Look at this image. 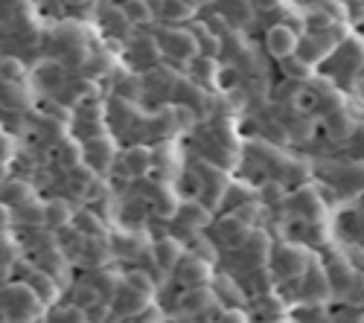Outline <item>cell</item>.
<instances>
[{
  "mask_svg": "<svg viewBox=\"0 0 364 323\" xmlns=\"http://www.w3.org/2000/svg\"><path fill=\"white\" fill-rule=\"evenodd\" d=\"M312 262H315V256H312L309 248H303L297 242H283V245L271 248L268 268H271V274H274L277 283H291V280H300L303 274H306Z\"/></svg>",
  "mask_w": 364,
  "mask_h": 323,
  "instance_id": "obj_1",
  "label": "cell"
},
{
  "mask_svg": "<svg viewBox=\"0 0 364 323\" xmlns=\"http://www.w3.org/2000/svg\"><path fill=\"white\" fill-rule=\"evenodd\" d=\"M0 303H4V312L12 320H36L47 312V306L38 300V295L26 283H12L0 291Z\"/></svg>",
  "mask_w": 364,
  "mask_h": 323,
  "instance_id": "obj_2",
  "label": "cell"
},
{
  "mask_svg": "<svg viewBox=\"0 0 364 323\" xmlns=\"http://www.w3.org/2000/svg\"><path fill=\"white\" fill-rule=\"evenodd\" d=\"M155 41H158L161 53H166L172 58H184V62L193 58V55H198V50H201L193 29H178V26L161 29V33L155 35Z\"/></svg>",
  "mask_w": 364,
  "mask_h": 323,
  "instance_id": "obj_3",
  "label": "cell"
},
{
  "mask_svg": "<svg viewBox=\"0 0 364 323\" xmlns=\"http://www.w3.org/2000/svg\"><path fill=\"white\" fill-rule=\"evenodd\" d=\"M175 277L178 283L190 288V285H210L213 283V262L198 256V253H184L181 262L175 265Z\"/></svg>",
  "mask_w": 364,
  "mask_h": 323,
  "instance_id": "obj_4",
  "label": "cell"
},
{
  "mask_svg": "<svg viewBox=\"0 0 364 323\" xmlns=\"http://www.w3.org/2000/svg\"><path fill=\"white\" fill-rule=\"evenodd\" d=\"M289 207H291V213H297L303 221H309V224H321L326 219V204L318 195V190H312V187H300L297 192H291Z\"/></svg>",
  "mask_w": 364,
  "mask_h": 323,
  "instance_id": "obj_5",
  "label": "cell"
},
{
  "mask_svg": "<svg viewBox=\"0 0 364 323\" xmlns=\"http://www.w3.org/2000/svg\"><path fill=\"white\" fill-rule=\"evenodd\" d=\"M82 160H87L94 172H108V169L114 166V160H117V143H114L111 137H105V134H102V137L85 140V146H82Z\"/></svg>",
  "mask_w": 364,
  "mask_h": 323,
  "instance_id": "obj_6",
  "label": "cell"
},
{
  "mask_svg": "<svg viewBox=\"0 0 364 323\" xmlns=\"http://www.w3.org/2000/svg\"><path fill=\"white\" fill-rule=\"evenodd\" d=\"M271 239H268V233L265 230H251L248 233V239L242 242L239 248H236V253H242V262H245L248 268H262V265H268V256H271Z\"/></svg>",
  "mask_w": 364,
  "mask_h": 323,
  "instance_id": "obj_7",
  "label": "cell"
},
{
  "mask_svg": "<svg viewBox=\"0 0 364 323\" xmlns=\"http://www.w3.org/2000/svg\"><path fill=\"white\" fill-rule=\"evenodd\" d=\"M297 41H300V35L294 33L289 23H274L265 33V50L274 58H280V62L297 53Z\"/></svg>",
  "mask_w": 364,
  "mask_h": 323,
  "instance_id": "obj_8",
  "label": "cell"
},
{
  "mask_svg": "<svg viewBox=\"0 0 364 323\" xmlns=\"http://www.w3.org/2000/svg\"><path fill=\"white\" fill-rule=\"evenodd\" d=\"M216 303H219V297H216L213 285H190L184 295L178 297V309L184 314H207Z\"/></svg>",
  "mask_w": 364,
  "mask_h": 323,
  "instance_id": "obj_9",
  "label": "cell"
},
{
  "mask_svg": "<svg viewBox=\"0 0 364 323\" xmlns=\"http://www.w3.org/2000/svg\"><path fill=\"white\" fill-rule=\"evenodd\" d=\"M114 166L126 175V178H143L151 172V149L149 146H129V149L114 160Z\"/></svg>",
  "mask_w": 364,
  "mask_h": 323,
  "instance_id": "obj_10",
  "label": "cell"
},
{
  "mask_svg": "<svg viewBox=\"0 0 364 323\" xmlns=\"http://www.w3.org/2000/svg\"><path fill=\"white\" fill-rule=\"evenodd\" d=\"M254 227L251 224H245L236 213H228V216H222L219 221H216V239L228 248V251H236L242 242L248 239V233H251Z\"/></svg>",
  "mask_w": 364,
  "mask_h": 323,
  "instance_id": "obj_11",
  "label": "cell"
},
{
  "mask_svg": "<svg viewBox=\"0 0 364 323\" xmlns=\"http://www.w3.org/2000/svg\"><path fill=\"white\" fill-rule=\"evenodd\" d=\"M149 251H151V259H155V265H158L164 274L175 271V265L181 262V256L187 253V251H184V245H181L178 239H169V236L158 239L155 245H149Z\"/></svg>",
  "mask_w": 364,
  "mask_h": 323,
  "instance_id": "obj_12",
  "label": "cell"
},
{
  "mask_svg": "<svg viewBox=\"0 0 364 323\" xmlns=\"http://www.w3.org/2000/svg\"><path fill=\"white\" fill-rule=\"evenodd\" d=\"M213 213H210L207 204H198V201H190V204H178L175 207V221L187 230H201L210 224Z\"/></svg>",
  "mask_w": 364,
  "mask_h": 323,
  "instance_id": "obj_13",
  "label": "cell"
},
{
  "mask_svg": "<svg viewBox=\"0 0 364 323\" xmlns=\"http://www.w3.org/2000/svg\"><path fill=\"white\" fill-rule=\"evenodd\" d=\"M29 288H33L36 291V295H38V300L50 309L55 300H58V295H62V288H58V283H55V277L53 274H47V271H29L26 274V280H23Z\"/></svg>",
  "mask_w": 364,
  "mask_h": 323,
  "instance_id": "obj_14",
  "label": "cell"
},
{
  "mask_svg": "<svg viewBox=\"0 0 364 323\" xmlns=\"http://www.w3.org/2000/svg\"><path fill=\"white\" fill-rule=\"evenodd\" d=\"M326 128H329V134L336 137V140H350V137L355 134L358 123H355V116L341 105V108H336V111H329V116H326Z\"/></svg>",
  "mask_w": 364,
  "mask_h": 323,
  "instance_id": "obj_15",
  "label": "cell"
},
{
  "mask_svg": "<svg viewBox=\"0 0 364 323\" xmlns=\"http://www.w3.org/2000/svg\"><path fill=\"white\" fill-rule=\"evenodd\" d=\"M146 248H149V242L140 236V233H114V236H111V251L119 259H134Z\"/></svg>",
  "mask_w": 364,
  "mask_h": 323,
  "instance_id": "obj_16",
  "label": "cell"
},
{
  "mask_svg": "<svg viewBox=\"0 0 364 323\" xmlns=\"http://www.w3.org/2000/svg\"><path fill=\"white\" fill-rule=\"evenodd\" d=\"M73 221V207H70V201L65 198H50L44 204V224L53 227V230H62Z\"/></svg>",
  "mask_w": 364,
  "mask_h": 323,
  "instance_id": "obj_17",
  "label": "cell"
},
{
  "mask_svg": "<svg viewBox=\"0 0 364 323\" xmlns=\"http://www.w3.org/2000/svg\"><path fill=\"white\" fill-rule=\"evenodd\" d=\"M306 277L309 283H306V291H303V295H306V300H312V303H323L326 297H329V274L321 268V265H309V271L303 274Z\"/></svg>",
  "mask_w": 364,
  "mask_h": 323,
  "instance_id": "obj_18",
  "label": "cell"
},
{
  "mask_svg": "<svg viewBox=\"0 0 364 323\" xmlns=\"http://www.w3.org/2000/svg\"><path fill=\"white\" fill-rule=\"evenodd\" d=\"M119 9H123V15L132 26H143L149 21H155V4H151V0H126Z\"/></svg>",
  "mask_w": 364,
  "mask_h": 323,
  "instance_id": "obj_19",
  "label": "cell"
},
{
  "mask_svg": "<svg viewBox=\"0 0 364 323\" xmlns=\"http://www.w3.org/2000/svg\"><path fill=\"white\" fill-rule=\"evenodd\" d=\"M338 184L347 195H364V160H355V163L344 166Z\"/></svg>",
  "mask_w": 364,
  "mask_h": 323,
  "instance_id": "obj_20",
  "label": "cell"
},
{
  "mask_svg": "<svg viewBox=\"0 0 364 323\" xmlns=\"http://www.w3.org/2000/svg\"><path fill=\"white\" fill-rule=\"evenodd\" d=\"M158 4H161V18L172 21V23L190 21L196 15V9H198V6L190 4V0H158Z\"/></svg>",
  "mask_w": 364,
  "mask_h": 323,
  "instance_id": "obj_21",
  "label": "cell"
},
{
  "mask_svg": "<svg viewBox=\"0 0 364 323\" xmlns=\"http://www.w3.org/2000/svg\"><path fill=\"white\" fill-rule=\"evenodd\" d=\"M336 53H341V58H344V65H350V70H358L361 65H364V44L358 41V38H344L338 47H336Z\"/></svg>",
  "mask_w": 364,
  "mask_h": 323,
  "instance_id": "obj_22",
  "label": "cell"
},
{
  "mask_svg": "<svg viewBox=\"0 0 364 323\" xmlns=\"http://www.w3.org/2000/svg\"><path fill=\"white\" fill-rule=\"evenodd\" d=\"M73 221H76L79 233H82V236H87V239H100V236H105V224H102L94 213H87V210L73 213Z\"/></svg>",
  "mask_w": 364,
  "mask_h": 323,
  "instance_id": "obj_23",
  "label": "cell"
},
{
  "mask_svg": "<svg viewBox=\"0 0 364 323\" xmlns=\"http://www.w3.org/2000/svg\"><path fill=\"white\" fill-rule=\"evenodd\" d=\"M4 204L6 207H21V204H26L29 198H33V190H29V184H23V181H9V184H4Z\"/></svg>",
  "mask_w": 364,
  "mask_h": 323,
  "instance_id": "obj_24",
  "label": "cell"
},
{
  "mask_svg": "<svg viewBox=\"0 0 364 323\" xmlns=\"http://www.w3.org/2000/svg\"><path fill=\"white\" fill-rule=\"evenodd\" d=\"M23 76H26V67L18 62L15 55H0V82L23 84Z\"/></svg>",
  "mask_w": 364,
  "mask_h": 323,
  "instance_id": "obj_25",
  "label": "cell"
},
{
  "mask_svg": "<svg viewBox=\"0 0 364 323\" xmlns=\"http://www.w3.org/2000/svg\"><path fill=\"white\" fill-rule=\"evenodd\" d=\"M283 67H286V76H289V79H297V82H306V79H312V73H315V65L303 62L297 53L289 55V58H283Z\"/></svg>",
  "mask_w": 364,
  "mask_h": 323,
  "instance_id": "obj_26",
  "label": "cell"
},
{
  "mask_svg": "<svg viewBox=\"0 0 364 323\" xmlns=\"http://www.w3.org/2000/svg\"><path fill=\"white\" fill-rule=\"evenodd\" d=\"M123 285V277L119 274H114V271H97V277H94V288L100 291V295H105V297H111V295H117V288Z\"/></svg>",
  "mask_w": 364,
  "mask_h": 323,
  "instance_id": "obj_27",
  "label": "cell"
},
{
  "mask_svg": "<svg viewBox=\"0 0 364 323\" xmlns=\"http://www.w3.org/2000/svg\"><path fill=\"white\" fill-rule=\"evenodd\" d=\"M15 210H18L21 219L29 221V224H44V204H36L33 198H29L26 204H21V207H15Z\"/></svg>",
  "mask_w": 364,
  "mask_h": 323,
  "instance_id": "obj_28",
  "label": "cell"
},
{
  "mask_svg": "<svg viewBox=\"0 0 364 323\" xmlns=\"http://www.w3.org/2000/svg\"><path fill=\"white\" fill-rule=\"evenodd\" d=\"M123 283L126 285H132V288H137V291H143V295H155V285H151V280H149V274H143V271H132V274H126L123 277Z\"/></svg>",
  "mask_w": 364,
  "mask_h": 323,
  "instance_id": "obj_29",
  "label": "cell"
},
{
  "mask_svg": "<svg viewBox=\"0 0 364 323\" xmlns=\"http://www.w3.org/2000/svg\"><path fill=\"white\" fill-rule=\"evenodd\" d=\"M97 297H100V291L94 288V283H90V285H79V288H76L73 303H76V306H82V309H87L90 303H97Z\"/></svg>",
  "mask_w": 364,
  "mask_h": 323,
  "instance_id": "obj_30",
  "label": "cell"
},
{
  "mask_svg": "<svg viewBox=\"0 0 364 323\" xmlns=\"http://www.w3.org/2000/svg\"><path fill=\"white\" fill-rule=\"evenodd\" d=\"M12 158H15V140L6 137V134H0V169H4Z\"/></svg>",
  "mask_w": 364,
  "mask_h": 323,
  "instance_id": "obj_31",
  "label": "cell"
},
{
  "mask_svg": "<svg viewBox=\"0 0 364 323\" xmlns=\"http://www.w3.org/2000/svg\"><path fill=\"white\" fill-rule=\"evenodd\" d=\"M344 9H347V21L350 23L364 21V0H344Z\"/></svg>",
  "mask_w": 364,
  "mask_h": 323,
  "instance_id": "obj_32",
  "label": "cell"
},
{
  "mask_svg": "<svg viewBox=\"0 0 364 323\" xmlns=\"http://www.w3.org/2000/svg\"><path fill=\"white\" fill-rule=\"evenodd\" d=\"M85 312H87V320H105V317L111 314V306H108V303H97V306L90 303Z\"/></svg>",
  "mask_w": 364,
  "mask_h": 323,
  "instance_id": "obj_33",
  "label": "cell"
},
{
  "mask_svg": "<svg viewBox=\"0 0 364 323\" xmlns=\"http://www.w3.org/2000/svg\"><path fill=\"white\" fill-rule=\"evenodd\" d=\"M286 4V0H251V6L257 9V12H274V9H280Z\"/></svg>",
  "mask_w": 364,
  "mask_h": 323,
  "instance_id": "obj_34",
  "label": "cell"
},
{
  "mask_svg": "<svg viewBox=\"0 0 364 323\" xmlns=\"http://www.w3.org/2000/svg\"><path fill=\"white\" fill-rule=\"evenodd\" d=\"M196 245H198V256H204V259H210V262H216V248L210 245V242H204V239H196Z\"/></svg>",
  "mask_w": 364,
  "mask_h": 323,
  "instance_id": "obj_35",
  "label": "cell"
},
{
  "mask_svg": "<svg viewBox=\"0 0 364 323\" xmlns=\"http://www.w3.org/2000/svg\"><path fill=\"white\" fill-rule=\"evenodd\" d=\"M6 221H9V210H6V207H0V227H4Z\"/></svg>",
  "mask_w": 364,
  "mask_h": 323,
  "instance_id": "obj_36",
  "label": "cell"
},
{
  "mask_svg": "<svg viewBox=\"0 0 364 323\" xmlns=\"http://www.w3.org/2000/svg\"><path fill=\"white\" fill-rule=\"evenodd\" d=\"M207 4H213V0H196V6H207Z\"/></svg>",
  "mask_w": 364,
  "mask_h": 323,
  "instance_id": "obj_37",
  "label": "cell"
},
{
  "mask_svg": "<svg viewBox=\"0 0 364 323\" xmlns=\"http://www.w3.org/2000/svg\"><path fill=\"white\" fill-rule=\"evenodd\" d=\"M0 181H4V169H0Z\"/></svg>",
  "mask_w": 364,
  "mask_h": 323,
  "instance_id": "obj_38",
  "label": "cell"
}]
</instances>
